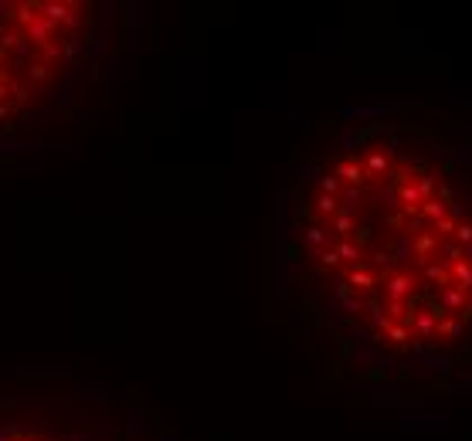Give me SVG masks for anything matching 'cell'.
I'll list each match as a JSON object with an SVG mask.
<instances>
[{
    "label": "cell",
    "mask_w": 472,
    "mask_h": 441,
    "mask_svg": "<svg viewBox=\"0 0 472 441\" xmlns=\"http://www.w3.org/2000/svg\"><path fill=\"white\" fill-rule=\"evenodd\" d=\"M411 285L414 282H411L408 275H387V279H384V295H387V302H405Z\"/></svg>",
    "instance_id": "1"
},
{
    "label": "cell",
    "mask_w": 472,
    "mask_h": 441,
    "mask_svg": "<svg viewBox=\"0 0 472 441\" xmlns=\"http://www.w3.org/2000/svg\"><path fill=\"white\" fill-rule=\"evenodd\" d=\"M340 180H346L350 187H360L364 184V177H367V170L357 163V159H344V163H337V170H333Z\"/></svg>",
    "instance_id": "2"
},
{
    "label": "cell",
    "mask_w": 472,
    "mask_h": 441,
    "mask_svg": "<svg viewBox=\"0 0 472 441\" xmlns=\"http://www.w3.org/2000/svg\"><path fill=\"white\" fill-rule=\"evenodd\" d=\"M350 288H364V292H374V285H378V275L371 272V268H364V265H353L350 268V279H346Z\"/></svg>",
    "instance_id": "3"
},
{
    "label": "cell",
    "mask_w": 472,
    "mask_h": 441,
    "mask_svg": "<svg viewBox=\"0 0 472 441\" xmlns=\"http://www.w3.org/2000/svg\"><path fill=\"white\" fill-rule=\"evenodd\" d=\"M441 309H459L462 313V306H466V292L462 288H455V285H445L441 288Z\"/></svg>",
    "instance_id": "4"
},
{
    "label": "cell",
    "mask_w": 472,
    "mask_h": 441,
    "mask_svg": "<svg viewBox=\"0 0 472 441\" xmlns=\"http://www.w3.org/2000/svg\"><path fill=\"white\" fill-rule=\"evenodd\" d=\"M452 275H455V288H462V292L469 295L472 292V265L466 261V258L452 265Z\"/></svg>",
    "instance_id": "5"
},
{
    "label": "cell",
    "mask_w": 472,
    "mask_h": 441,
    "mask_svg": "<svg viewBox=\"0 0 472 441\" xmlns=\"http://www.w3.org/2000/svg\"><path fill=\"white\" fill-rule=\"evenodd\" d=\"M337 254H340V261H353V265H364V258H360V248H357V241H346V238H340V241H337Z\"/></svg>",
    "instance_id": "6"
},
{
    "label": "cell",
    "mask_w": 472,
    "mask_h": 441,
    "mask_svg": "<svg viewBox=\"0 0 472 441\" xmlns=\"http://www.w3.org/2000/svg\"><path fill=\"white\" fill-rule=\"evenodd\" d=\"M353 227H357V224H353V218H350V211L340 207V211L333 214V231H337L340 238H346V234H353Z\"/></svg>",
    "instance_id": "7"
},
{
    "label": "cell",
    "mask_w": 472,
    "mask_h": 441,
    "mask_svg": "<svg viewBox=\"0 0 472 441\" xmlns=\"http://www.w3.org/2000/svg\"><path fill=\"white\" fill-rule=\"evenodd\" d=\"M421 218H428L432 224H439L441 218H445V204H441L439 197H432V200H425L421 204Z\"/></svg>",
    "instance_id": "8"
},
{
    "label": "cell",
    "mask_w": 472,
    "mask_h": 441,
    "mask_svg": "<svg viewBox=\"0 0 472 441\" xmlns=\"http://www.w3.org/2000/svg\"><path fill=\"white\" fill-rule=\"evenodd\" d=\"M425 279H428V282H439V285H448V265L428 261V265H425Z\"/></svg>",
    "instance_id": "9"
},
{
    "label": "cell",
    "mask_w": 472,
    "mask_h": 441,
    "mask_svg": "<svg viewBox=\"0 0 472 441\" xmlns=\"http://www.w3.org/2000/svg\"><path fill=\"white\" fill-rule=\"evenodd\" d=\"M435 333H439V336H462V319H452V315H445V319H439Z\"/></svg>",
    "instance_id": "10"
},
{
    "label": "cell",
    "mask_w": 472,
    "mask_h": 441,
    "mask_svg": "<svg viewBox=\"0 0 472 441\" xmlns=\"http://www.w3.org/2000/svg\"><path fill=\"white\" fill-rule=\"evenodd\" d=\"M387 166H391V163H387L384 153H367V159H364V170H367V173H387Z\"/></svg>",
    "instance_id": "11"
},
{
    "label": "cell",
    "mask_w": 472,
    "mask_h": 441,
    "mask_svg": "<svg viewBox=\"0 0 472 441\" xmlns=\"http://www.w3.org/2000/svg\"><path fill=\"white\" fill-rule=\"evenodd\" d=\"M435 184H439V173H421V184H418V190H421V197H425V200H432V190H435Z\"/></svg>",
    "instance_id": "12"
},
{
    "label": "cell",
    "mask_w": 472,
    "mask_h": 441,
    "mask_svg": "<svg viewBox=\"0 0 472 441\" xmlns=\"http://www.w3.org/2000/svg\"><path fill=\"white\" fill-rule=\"evenodd\" d=\"M455 231H459V224H455L452 218H441L439 224H435V238H452Z\"/></svg>",
    "instance_id": "13"
},
{
    "label": "cell",
    "mask_w": 472,
    "mask_h": 441,
    "mask_svg": "<svg viewBox=\"0 0 472 441\" xmlns=\"http://www.w3.org/2000/svg\"><path fill=\"white\" fill-rule=\"evenodd\" d=\"M319 187H323V193H330V197H340V177H337V173H330V177H323V180H319Z\"/></svg>",
    "instance_id": "14"
},
{
    "label": "cell",
    "mask_w": 472,
    "mask_h": 441,
    "mask_svg": "<svg viewBox=\"0 0 472 441\" xmlns=\"http://www.w3.org/2000/svg\"><path fill=\"white\" fill-rule=\"evenodd\" d=\"M316 207H319L323 214H337V211H340V204H337V197H330V193H323V197L316 200Z\"/></svg>",
    "instance_id": "15"
},
{
    "label": "cell",
    "mask_w": 472,
    "mask_h": 441,
    "mask_svg": "<svg viewBox=\"0 0 472 441\" xmlns=\"http://www.w3.org/2000/svg\"><path fill=\"white\" fill-rule=\"evenodd\" d=\"M303 238H306V245H323V241H326L323 227H306V231H303Z\"/></svg>",
    "instance_id": "16"
},
{
    "label": "cell",
    "mask_w": 472,
    "mask_h": 441,
    "mask_svg": "<svg viewBox=\"0 0 472 441\" xmlns=\"http://www.w3.org/2000/svg\"><path fill=\"white\" fill-rule=\"evenodd\" d=\"M455 241H459L462 248H469V245H472V224H459V231H455Z\"/></svg>",
    "instance_id": "17"
},
{
    "label": "cell",
    "mask_w": 472,
    "mask_h": 441,
    "mask_svg": "<svg viewBox=\"0 0 472 441\" xmlns=\"http://www.w3.org/2000/svg\"><path fill=\"white\" fill-rule=\"evenodd\" d=\"M344 197H346L344 211H350V207H357V204H360V187H350V190H344Z\"/></svg>",
    "instance_id": "18"
},
{
    "label": "cell",
    "mask_w": 472,
    "mask_h": 441,
    "mask_svg": "<svg viewBox=\"0 0 472 441\" xmlns=\"http://www.w3.org/2000/svg\"><path fill=\"white\" fill-rule=\"evenodd\" d=\"M0 441H37V438H31V435H21V431H0Z\"/></svg>",
    "instance_id": "19"
},
{
    "label": "cell",
    "mask_w": 472,
    "mask_h": 441,
    "mask_svg": "<svg viewBox=\"0 0 472 441\" xmlns=\"http://www.w3.org/2000/svg\"><path fill=\"white\" fill-rule=\"evenodd\" d=\"M439 200L441 204H452V187L448 184H439Z\"/></svg>",
    "instance_id": "20"
},
{
    "label": "cell",
    "mask_w": 472,
    "mask_h": 441,
    "mask_svg": "<svg viewBox=\"0 0 472 441\" xmlns=\"http://www.w3.org/2000/svg\"><path fill=\"white\" fill-rule=\"evenodd\" d=\"M459 315H462V319H472V299H466V306H462V313Z\"/></svg>",
    "instance_id": "21"
}]
</instances>
